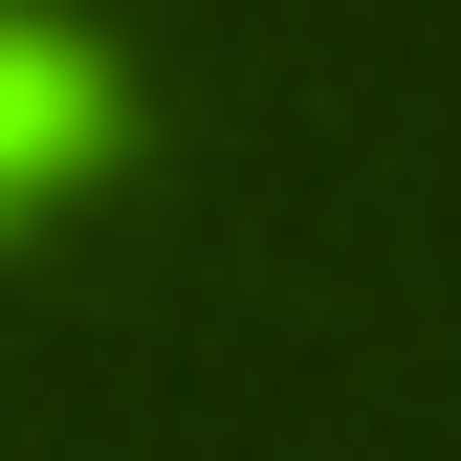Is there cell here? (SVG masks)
I'll return each instance as SVG.
<instances>
[{"mask_svg": "<svg viewBox=\"0 0 461 461\" xmlns=\"http://www.w3.org/2000/svg\"><path fill=\"white\" fill-rule=\"evenodd\" d=\"M110 154H132V88H110V44L67 0H0V242L23 220H67Z\"/></svg>", "mask_w": 461, "mask_h": 461, "instance_id": "obj_1", "label": "cell"}]
</instances>
